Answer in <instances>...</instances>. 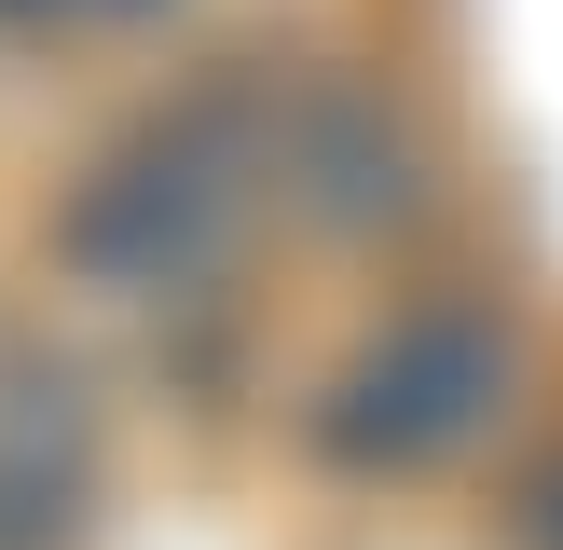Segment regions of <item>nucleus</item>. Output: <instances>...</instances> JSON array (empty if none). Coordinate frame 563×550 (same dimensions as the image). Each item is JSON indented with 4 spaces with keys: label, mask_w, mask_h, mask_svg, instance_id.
<instances>
[{
    "label": "nucleus",
    "mask_w": 563,
    "mask_h": 550,
    "mask_svg": "<svg viewBox=\"0 0 563 550\" xmlns=\"http://www.w3.org/2000/svg\"><path fill=\"white\" fill-rule=\"evenodd\" d=\"M97 509V385L55 344H0V550H69Z\"/></svg>",
    "instance_id": "obj_4"
},
{
    "label": "nucleus",
    "mask_w": 563,
    "mask_h": 550,
    "mask_svg": "<svg viewBox=\"0 0 563 550\" xmlns=\"http://www.w3.org/2000/svg\"><path fill=\"white\" fill-rule=\"evenodd\" d=\"M522 399V317L482 289H427L372 317L317 385V454L357 482H427V468L482 454Z\"/></svg>",
    "instance_id": "obj_2"
},
{
    "label": "nucleus",
    "mask_w": 563,
    "mask_h": 550,
    "mask_svg": "<svg viewBox=\"0 0 563 550\" xmlns=\"http://www.w3.org/2000/svg\"><path fill=\"white\" fill-rule=\"evenodd\" d=\"M0 14H69L82 28V14H152V0H0Z\"/></svg>",
    "instance_id": "obj_5"
},
{
    "label": "nucleus",
    "mask_w": 563,
    "mask_h": 550,
    "mask_svg": "<svg viewBox=\"0 0 563 550\" xmlns=\"http://www.w3.org/2000/svg\"><path fill=\"white\" fill-rule=\"evenodd\" d=\"M275 207L330 234H399L427 207V124L385 69H302L275 97Z\"/></svg>",
    "instance_id": "obj_3"
},
{
    "label": "nucleus",
    "mask_w": 563,
    "mask_h": 550,
    "mask_svg": "<svg viewBox=\"0 0 563 550\" xmlns=\"http://www.w3.org/2000/svg\"><path fill=\"white\" fill-rule=\"evenodd\" d=\"M275 97H289V69H262V55H220V69L137 97L82 152L69 207H55V262L97 302H192L207 275H234V248L275 220Z\"/></svg>",
    "instance_id": "obj_1"
}]
</instances>
